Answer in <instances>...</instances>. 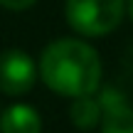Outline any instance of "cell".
<instances>
[{
    "mask_svg": "<svg viewBox=\"0 0 133 133\" xmlns=\"http://www.w3.org/2000/svg\"><path fill=\"white\" fill-rule=\"evenodd\" d=\"M39 79L52 94L64 99L91 96L101 86V57L81 37H59L37 59Z\"/></svg>",
    "mask_w": 133,
    "mask_h": 133,
    "instance_id": "6da1fadb",
    "label": "cell"
},
{
    "mask_svg": "<svg viewBox=\"0 0 133 133\" xmlns=\"http://www.w3.org/2000/svg\"><path fill=\"white\" fill-rule=\"evenodd\" d=\"M126 15V0H66V25L84 39L111 35Z\"/></svg>",
    "mask_w": 133,
    "mask_h": 133,
    "instance_id": "7a4b0ae2",
    "label": "cell"
},
{
    "mask_svg": "<svg viewBox=\"0 0 133 133\" xmlns=\"http://www.w3.org/2000/svg\"><path fill=\"white\" fill-rule=\"evenodd\" d=\"M37 62L25 49L10 47L0 52V94L5 96H25L37 84Z\"/></svg>",
    "mask_w": 133,
    "mask_h": 133,
    "instance_id": "3957f363",
    "label": "cell"
},
{
    "mask_svg": "<svg viewBox=\"0 0 133 133\" xmlns=\"http://www.w3.org/2000/svg\"><path fill=\"white\" fill-rule=\"evenodd\" d=\"M101 101V133H133V106L121 89L104 86Z\"/></svg>",
    "mask_w": 133,
    "mask_h": 133,
    "instance_id": "277c9868",
    "label": "cell"
},
{
    "mask_svg": "<svg viewBox=\"0 0 133 133\" xmlns=\"http://www.w3.org/2000/svg\"><path fill=\"white\" fill-rule=\"evenodd\" d=\"M0 133H42V116L30 104H12L0 114Z\"/></svg>",
    "mask_w": 133,
    "mask_h": 133,
    "instance_id": "5b68a950",
    "label": "cell"
},
{
    "mask_svg": "<svg viewBox=\"0 0 133 133\" xmlns=\"http://www.w3.org/2000/svg\"><path fill=\"white\" fill-rule=\"evenodd\" d=\"M69 121H71V126H76L79 131H94L96 126H101V101L96 99L94 94L71 99Z\"/></svg>",
    "mask_w": 133,
    "mask_h": 133,
    "instance_id": "8992f818",
    "label": "cell"
},
{
    "mask_svg": "<svg viewBox=\"0 0 133 133\" xmlns=\"http://www.w3.org/2000/svg\"><path fill=\"white\" fill-rule=\"evenodd\" d=\"M37 0H0V8L12 10V12H22V10H30Z\"/></svg>",
    "mask_w": 133,
    "mask_h": 133,
    "instance_id": "52a82bcc",
    "label": "cell"
},
{
    "mask_svg": "<svg viewBox=\"0 0 133 133\" xmlns=\"http://www.w3.org/2000/svg\"><path fill=\"white\" fill-rule=\"evenodd\" d=\"M126 15H128L131 22H133V0H126Z\"/></svg>",
    "mask_w": 133,
    "mask_h": 133,
    "instance_id": "ba28073f",
    "label": "cell"
}]
</instances>
